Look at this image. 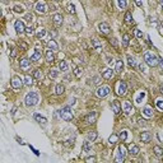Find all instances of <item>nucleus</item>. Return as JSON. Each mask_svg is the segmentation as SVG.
I'll return each mask as SVG.
<instances>
[{"label":"nucleus","instance_id":"1","mask_svg":"<svg viewBox=\"0 0 163 163\" xmlns=\"http://www.w3.org/2000/svg\"><path fill=\"white\" fill-rule=\"evenodd\" d=\"M144 60H145V64L152 66V68H155V66L159 65V59L155 55H153L152 52H145L144 54Z\"/></svg>","mask_w":163,"mask_h":163},{"label":"nucleus","instance_id":"2","mask_svg":"<svg viewBox=\"0 0 163 163\" xmlns=\"http://www.w3.org/2000/svg\"><path fill=\"white\" fill-rule=\"evenodd\" d=\"M24 102L27 106H36L38 103V94L36 92H29L26 98H24Z\"/></svg>","mask_w":163,"mask_h":163},{"label":"nucleus","instance_id":"3","mask_svg":"<svg viewBox=\"0 0 163 163\" xmlns=\"http://www.w3.org/2000/svg\"><path fill=\"white\" fill-rule=\"evenodd\" d=\"M59 113H60L61 118H64L65 121H70L73 118V111L70 107H64L61 111H59Z\"/></svg>","mask_w":163,"mask_h":163},{"label":"nucleus","instance_id":"4","mask_svg":"<svg viewBox=\"0 0 163 163\" xmlns=\"http://www.w3.org/2000/svg\"><path fill=\"white\" fill-rule=\"evenodd\" d=\"M128 92V84L125 82H118L117 84V94L118 96H125Z\"/></svg>","mask_w":163,"mask_h":163},{"label":"nucleus","instance_id":"5","mask_svg":"<svg viewBox=\"0 0 163 163\" xmlns=\"http://www.w3.org/2000/svg\"><path fill=\"white\" fill-rule=\"evenodd\" d=\"M110 92H111L110 87H107V86H102V87H99V88H98V91H97V96H98V97H101V98H103V97L108 96V94H110Z\"/></svg>","mask_w":163,"mask_h":163},{"label":"nucleus","instance_id":"6","mask_svg":"<svg viewBox=\"0 0 163 163\" xmlns=\"http://www.w3.org/2000/svg\"><path fill=\"white\" fill-rule=\"evenodd\" d=\"M34 8H36V12L39 13V14H46L47 13V7H46V4L44 2H38Z\"/></svg>","mask_w":163,"mask_h":163},{"label":"nucleus","instance_id":"7","mask_svg":"<svg viewBox=\"0 0 163 163\" xmlns=\"http://www.w3.org/2000/svg\"><path fill=\"white\" fill-rule=\"evenodd\" d=\"M122 108H124V112L126 113V115H133L134 113V107H133V105L130 103L129 101H125L124 102V105H122Z\"/></svg>","mask_w":163,"mask_h":163},{"label":"nucleus","instance_id":"8","mask_svg":"<svg viewBox=\"0 0 163 163\" xmlns=\"http://www.w3.org/2000/svg\"><path fill=\"white\" fill-rule=\"evenodd\" d=\"M97 117H98V113H97L96 111H92V112H89V113L86 116V122H87V124H94L96 120H97Z\"/></svg>","mask_w":163,"mask_h":163},{"label":"nucleus","instance_id":"9","mask_svg":"<svg viewBox=\"0 0 163 163\" xmlns=\"http://www.w3.org/2000/svg\"><path fill=\"white\" fill-rule=\"evenodd\" d=\"M111 107H112L115 115H118V113L121 112V103H120V102H118L117 99H115V101L111 102Z\"/></svg>","mask_w":163,"mask_h":163},{"label":"nucleus","instance_id":"10","mask_svg":"<svg viewBox=\"0 0 163 163\" xmlns=\"http://www.w3.org/2000/svg\"><path fill=\"white\" fill-rule=\"evenodd\" d=\"M15 31L18 32V33H23V32H26V27H24V23L22 22V20H15Z\"/></svg>","mask_w":163,"mask_h":163},{"label":"nucleus","instance_id":"11","mask_svg":"<svg viewBox=\"0 0 163 163\" xmlns=\"http://www.w3.org/2000/svg\"><path fill=\"white\" fill-rule=\"evenodd\" d=\"M22 80H20V78H18V76H14L13 79H12V87L14 88V89H19L20 87H22Z\"/></svg>","mask_w":163,"mask_h":163},{"label":"nucleus","instance_id":"12","mask_svg":"<svg viewBox=\"0 0 163 163\" xmlns=\"http://www.w3.org/2000/svg\"><path fill=\"white\" fill-rule=\"evenodd\" d=\"M99 31H101V33H103V34H108V33L111 32V28H110V26H108L107 23L102 22V23L99 24Z\"/></svg>","mask_w":163,"mask_h":163},{"label":"nucleus","instance_id":"13","mask_svg":"<svg viewBox=\"0 0 163 163\" xmlns=\"http://www.w3.org/2000/svg\"><path fill=\"white\" fill-rule=\"evenodd\" d=\"M140 139H141L143 143H149V141L152 140V135H150V133L144 131V133H141V134H140Z\"/></svg>","mask_w":163,"mask_h":163},{"label":"nucleus","instance_id":"14","mask_svg":"<svg viewBox=\"0 0 163 163\" xmlns=\"http://www.w3.org/2000/svg\"><path fill=\"white\" fill-rule=\"evenodd\" d=\"M118 158H122V159H125V157H126V154H128V150H126V147L124 145V144H121L120 147H118Z\"/></svg>","mask_w":163,"mask_h":163},{"label":"nucleus","instance_id":"15","mask_svg":"<svg viewBox=\"0 0 163 163\" xmlns=\"http://www.w3.org/2000/svg\"><path fill=\"white\" fill-rule=\"evenodd\" d=\"M52 20H54V23H55L56 26H61V24H63L64 18H63V15H61V14H55V15L52 17Z\"/></svg>","mask_w":163,"mask_h":163},{"label":"nucleus","instance_id":"16","mask_svg":"<svg viewBox=\"0 0 163 163\" xmlns=\"http://www.w3.org/2000/svg\"><path fill=\"white\" fill-rule=\"evenodd\" d=\"M19 65H20V68H22V69L29 68V65H31V59H22V60L19 61Z\"/></svg>","mask_w":163,"mask_h":163},{"label":"nucleus","instance_id":"17","mask_svg":"<svg viewBox=\"0 0 163 163\" xmlns=\"http://www.w3.org/2000/svg\"><path fill=\"white\" fill-rule=\"evenodd\" d=\"M129 153L131 155H138L139 154V147L135 145V144H130L129 145Z\"/></svg>","mask_w":163,"mask_h":163},{"label":"nucleus","instance_id":"18","mask_svg":"<svg viewBox=\"0 0 163 163\" xmlns=\"http://www.w3.org/2000/svg\"><path fill=\"white\" fill-rule=\"evenodd\" d=\"M92 45H93V47L96 49L97 52H101V51H102V45L99 44V41H98L97 38H92Z\"/></svg>","mask_w":163,"mask_h":163},{"label":"nucleus","instance_id":"19","mask_svg":"<svg viewBox=\"0 0 163 163\" xmlns=\"http://www.w3.org/2000/svg\"><path fill=\"white\" fill-rule=\"evenodd\" d=\"M46 61H47V63H50V64H52L54 61H55V55L52 54L51 50L46 51Z\"/></svg>","mask_w":163,"mask_h":163},{"label":"nucleus","instance_id":"20","mask_svg":"<svg viewBox=\"0 0 163 163\" xmlns=\"http://www.w3.org/2000/svg\"><path fill=\"white\" fill-rule=\"evenodd\" d=\"M41 56H42V54H41V51L36 50L33 52V55L31 56V61H39L41 60Z\"/></svg>","mask_w":163,"mask_h":163},{"label":"nucleus","instance_id":"21","mask_svg":"<svg viewBox=\"0 0 163 163\" xmlns=\"http://www.w3.org/2000/svg\"><path fill=\"white\" fill-rule=\"evenodd\" d=\"M122 69H124V63L121 60H117L116 61V65H115V71L116 73H121Z\"/></svg>","mask_w":163,"mask_h":163},{"label":"nucleus","instance_id":"22","mask_svg":"<svg viewBox=\"0 0 163 163\" xmlns=\"http://www.w3.org/2000/svg\"><path fill=\"white\" fill-rule=\"evenodd\" d=\"M34 120H36V121H38L39 124H46V122H47L46 117H44V116H41L39 113H34Z\"/></svg>","mask_w":163,"mask_h":163},{"label":"nucleus","instance_id":"23","mask_svg":"<svg viewBox=\"0 0 163 163\" xmlns=\"http://www.w3.org/2000/svg\"><path fill=\"white\" fill-rule=\"evenodd\" d=\"M102 76H103L105 79H111V78L113 76V71H112L111 69H107V70H105V71H103Z\"/></svg>","mask_w":163,"mask_h":163},{"label":"nucleus","instance_id":"24","mask_svg":"<svg viewBox=\"0 0 163 163\" xmlns=\"http://www.w3.org/2000/svg\"><path fill=\"white\" fill-rule=\"evenodd\" d=\"M47 45H49V47H50L51 50H54V51H57V50H59V46H57V44L55 42L54 39H50L49 42H47Z\"/></svg>","mask_w":163,"mask_h":163},{"label":"nucleus","instance_id":"25","mask_svg":"<svg viewBox=\"0 0 163 163\" xmlns=\"http://www.w3.org/2000/svg\"><path fill=\"white\" fill-rule=\"evenodd\" d=\"M87 139H88L89 141H94V140L97 139V131H89V133L87 134Z\"/></svg>","mask_w":163,"mask_h":163},{"label":"nucleus","instance_id":"26","mask_svg":"<svg viewBox=\"0 0 163 163\" xmlns=\"http://www.w3.org/2000/svg\"><path fill=\"white\" fill-rule=\"evenodd\" d=\"M129 41H130V36L125 33L124 36H122V46L128 47V46H129Z\"/></svg>","mask_w":163,"mask_h":163},{"label":"nucleus","instance_id":"27","mask_svg":"<svg viewBox=\"0 0 163 163\" xmlns=\"http://www.w3.org/2000/svg\"><path fill=\"white\" fill-rule=\"evenodd\" d=\"M55 92H56V94H63L65 92V87L63 84H57L55 88Z\"/></svg>","mask_w":163,"mask_h":163},{"label":"nucleus","instance_id":"28","mask_svg":"<svg viewBox=\"0 0 163 163\" xmlns=\"http://www.w3.org/2000/svg\"><path fill=\"white\" fill-rule=\"evenodd\" d=\"M143 113H144L147 117H152L153 116V110L148 106V107H144V110H143Z\"/></svg>","mask_w":163,"mask_h":163},{"label":"nucleus","instance_id":"29","mask_svg":"<svg viewBox=\"0 0 163 163\" xmlns=\"http://www.w3.org/2000/svg\"><path fill=\"white\" fill-rule=\"evenodd\" d=\"M128 64H129L130 68H136V61H135V59L131 57V56H128Z\"/></svg>","mask_w":163,"mask_h":163},{"label":"nucleus","instance_id":"30","mask_svg":"<svg viewBox=\"0 0 163 163\" xmlns=\"http://www.w3.org/2000/svg\"><path fill=\"white\" fill-rule=\"evenodd\" d=\"M125 23L126 24H131L133 23V17H131L130 12H126V14H125Z\"/></svg>","mask_w":163,"mask_h":163},{"label":"nucleus","instance_id":"31","mask_svg":"<svg viewBox=\"0 0 163 163\" xmlns=\"http://www.w3.org/2000/svg\"><path fill=\"white\" fill-rule=\"evenodd\" d=\"M33 75H34V78L38 79V80H41V79L44 78V74H42V71H41L39 69H36V70L33 71Z\"/></svg>","mask_w":163,"mask_h":163},{"label":"nucleus","instance_id":"32","mask_svg":"<svg viewBox=\"0 0 163 163\" xmlns=\"http://www.w3.org/2000/svg\"><path fill=\"white\" fill-rule=\"evenodd\" d=\"M144 97H145V92H140V93H139V96L135 98V102H136L138 105H140V103H141V101L144 99Z\"/></svg>","mask_w":163,"mask_h":163},{"label":"nucleus","instance_id":"33","mask_svg":"<svg viewBox=\"0 0 163 163\" xmlns=\"http://www.w3.org/2000/svg\"><path fill=\"white\" fill-rule=\"evenodd\" d=\"M59 69H60L61 71H66V70H68L66 61H60V63H59Z\"/></svg>","mask_w":163,"mask_h":163},{"label":"nucleus","instance_id":"34","mask_svg":"<svg viewBox=\"0 0 163 163\" xmlns=\"http://www.w3.org/2000/svg\"><path fill=\"white\" fill-rule=\"evenodd\" d=\"M153 150H154V153H155V155H157V157H160V155L163 154V149H162L160 147H158V145H154Z\"/></svg>","mask_w":163,"mask_h":163},{"label":"nucleus","instance_id":"35","mask_svg":"<svg viewBox=\"0 0 163 163\" xmlns=\"http://www.w3.org/2000/svg\"><path fill=\"white\" fill-rule=\"evenodd\" d=\"M24 84L26 86H32L33 84V78L29 76V75H26L24 76Z\"/></svg>","mask_w":163,"mask_h":163},{"label":"nucleus","instance_id":"36","mask_svg":"<svg viewBox=\"0 0 163 163\" xmlns=\"http://www.w3.org/2000/svg\"><path fill=\"white\" fill-rule=\"evenodd\" d=\"M36 34H37V37H38V38H42V37L46 34V29H45V28H39V29H37Z\"/></svg>","mask_w":163,"mask_h":163},{"label":"nucleus","instance_id":"37","mask_svg":"<svg viewBox=\"0 0 163 163\" xmlns=\"http://www.w3.org/2000/svg\"><path fill=\"white\" fill-rule=\"evenodd\" d=\"M117 139H118V138H117V135L112 134V135L110 136V139H108V141H110V144H111V145H115V144H116V141H117Z\"/></svg>","mask_w":163,"mask_h":163},{"label":"nucleus","instance_id":"38","mask_svg":"<svg viewBox=\"0 0 163 163\" xmlns=\"http://www.w3.org/2000/svg\"><path fill=\"white\" fill-rule=\"evenodd\" d=\"M57 75H59V71H57V70H55V69H52V70H50V71H49V78H51V79H55Z\"/></svg>","mask_w":163,"mask_h":163},{"label":"nucleus","instance_id":"39","mask_svg":"<svg viewBox=\"0 0 163 163\" xmlns=\"http://www.w3.org/2000/svg\"><path fill=\"white\" fill-rule=\"evenodd\" d=\"M91 148H92V145H91L89 140H88V141H86L84 144H83V150H84V152H89V150H91Z\"/></svg>","mask_w":163,"mask_h":163},{"label":"nucleus","instance_id":"40","mask_svg":"<svg viewBox=\"0 0 163 163\" xmlns=\"http://www.w3.org/2000/svg\"><path fill=\"white\" fill-rule=\"evenodd\" d=\"M118 7L121 9H125L128 7V0H118Z\"/></svg>","mask_w":163,"mask_h":163},{"label":"nucleus","instance_id":"41","mask_svg":"<svg viewBox=\"0 0 163 163\" xmlns=\"http://www.w3.org/2000/svg\"><path fill=\"white\" fill-rule=\"evenodd\" d=\"M118 138H120L122 141H125V140H126V138H128V131H125V130H124V131H121V133H120V135H118Z\"/></svg>","mask_w":163,"mask_h":163},{"label":"nucleus","instance_id":"42","mask_svg":"<svg viewBox=\"0 0 163 163\" xmlns=\"http://www.w3.org/2000/svg\"><path fill=\"white\" fill-rule=\"evenodd\" d=\"M74 74H75L76 78H80L82 74H83V70H82L80 68H75V69H74Z\"/></svg>","mask_w":163,"mask_h":163},{"label":"nucleus","instance_id":"43","mask_svg":"<svg viewBox=\"0 0 163 163\" xmlns=\"http://www.w3.org/2000/svg\"><path fill=\"white\" fill-rule=\"evenodd\" d=\"M14 12H15V13H23V12H24V8H23L22 5H15V7H14Z\"/></svg>","mask_w":163,"mask_h":163},{"label":"nucleus","instance_id":"44","mask_svg":"<svg viewBox=\"0 0 163 163\" xmlns=\"http://www.w3.org/2000/svg\"><path fill=\"white\" fill-rule=\"evenodd\" d=\"M19 47L22 49L23 51H26V50L28 49V45H27V44L24 42V41H19Z\"/></svg>","mask_w":163,"mask_h":163},{"label":"nucleus","instance_id":"45","mask_svg":"<svg viewBox=\"0 0 163 163\" xmlns=\"http://www.w3.org/2000/svg\"><path fill=\"white\" fill-rule=\"evenodd\" d=\"M155 105H157V107H158L160 111H163V99H158Z\"/></svg>","mask_w":163,"mask_h":163},{"label":"nucleus","instance_id":"46","mask_svg":"<svg viewBox=\"0 0 163 163\" xmlns=\"http://www.w3.org/2000/svg\"><path fill=\"white\" fill-rule=\"evenodd\" d=\"M68 12L71 13V14H74V13H75V7H74L73 4H69V5H68Z\"/></svg>","mask_w":163,"mask_h":163},{"label":"nucleus","instance_id":"47","mask_svg":"<svg viewBox=\"0 0 163 163\" xmlns=\"http://www.w3.org/2000/svg\"><path fill=\"white\" fill-rule=\"evenodd\" d=\"M26 34L27 36H32L33 34V27H27L26 28Z\"/></svg>","mask_w":163,"mask_h":163},{"label":"nucleus","instance_id":"48","mask_svg":"<svg viewBox=\"0 0 163 163\" xmlns=\"http://www.w3.org/2000/svg\"><path fill=\"white\" fill-rule=\"evenodd\" d=\"M135 36H136L138 38H143V32H141L140 29L136 28V29H135Z\"/></svg>","mask_w":163,"mask_h":163},{"label":"nucleus","instance_id":"49","mask_svg":"<svg viewBox=\"0 0 163 163\" xmlns=\"http://www.w3.org/2000/svg\"><path fill=\"white\" fill-rule=\"evenodd\" d=\"M139 68H140V70H141L143 73H147V65H145V64H143V63H141Z\"/></svg>","mask_w":163,"mask_h":163},{"label":"nucleus","instance_id":"50","mask_svg":"<svg viewBox=\"0 0 163 163\" xmlns=\"http://www.w3.org/2000/svg\"><path fill=\"white\" fill-rule=\"evenodd\" d=\"M110 42H111V45H112V46H113L115 49L117 47V42H116V38H111V39H110Z\"/></svg>","mask_w":163,"mask_h":163},{"label":"nucleus","instance_id":"51","mask_svg":"<svg viewBox=\"0 0 163 163\" xmlns=\"http://www.w3.org/2000/svg\"><path fill=\"white\" fill-rule=\"evenodd\" d=\"M138 122H139V125H143V126H145V125H147L145 120H141V118H139V120H138Z\"/></svg>","mask_w":163,"mask_h":163},{"label":"nucleus","instance_id":"52","mask_svg":"<svg viewBox=\"0 0 163 163\" xmlns=\"http://www.w3.org/2000/svg\"><path fill=\"white\" fill-rule=\"evenodd\" d=\"M86 162H96V157H88L87 159H86Z\"/></svg>","mask_w":163,"mask_h":163},{"label":"nucleus","instance_id":"53","mask_svg":"<svg viewBox=\"0 0 163 163\" xmlns=\"http://www.w3.org/2000/svg\"><path fill=\"white\" fill-rule=\"evenodd\" d=\"M92 80H93V83H94V84H99V78H98V76H94Z\"/></svg>","mask_w":163,"mask_h":163},{"label":"nucleus","instance_id":"54","mask_svg":"<svg viewBox=\"0 0 163 163\" xmlns=\"http://www.w3.org/2000/svg\"><path fill=\"white\" fill-rule=\"evenodd\" d=\"M15 56H17V50L14 49V50H12V54H10V57H12V59H14Z\"/></svg>","mask_w":163,"mask_h":163},{"label":"nucleus","instance_id":"55","mask_svg":"<svg viewBox=\"0 0 163 163\" xmlns=\"http://www.w3.org/2000/svg\"><path fill=\"white\" fill-rule=\"evenodd\" d=\"M135 4H136L138 7H140V8L143 7V2H141V0H135Z\"/></svg>","mask_w":163,"mask_h":163},{"label":"nucleus","instance_id":"56","mask_svg":"<svg viewBox=\"0 0 163 163\" xmlns=\"http://www.w3.org/2000/svg\"><path fill=\"white\" fill-rule=\"evenodd\" d=\"M50 34H51L52 37H56V36H57V32H56L55 29H52V31H50Z\"/></svg>","mask_w":163,"mask_h":163},{"label":"nucleus","instance_id":"57","mask_svg":"<svg viewBox=\"0 0 163 163\" xmlns=\"http://www.w3.org/2000/svg\"><path fill=\"white\" fill-rule=\"evenodd\" d=\"M32 18H33V17H32V14H27V15H26V19H28V20H31Z\"/></svg>","mask_w":163,"mask_h":163},{"label":"nucleus","instance_id":"58","mask_svg":"<svg viewBox=\"0 0 163 163\" xmlns=\"http://www.w3.org/2000/svg\"><path fill=\"white\" fill-rule=\"evenodd\" d=\"M159 65H160V68L163 69V60H162V59H159Z\"/></svg>","mask_w":163,"mask_h":163},{"label":"nucleus","instance_id":"59","mask_svg":"<svg viewBox=\"0 0 163 163\" xmlns=\"http://www.w3.org/2000/svg\"><path fill=\"white\" fill-rule=\"evenodd\" d=\"M116 162H124V159H122V158H118V157H117V158H116Z\"/></svg>","mask_w":163,"mask_h":163},{"label":"nucleus","instance_id":"60","mask_svg":"<svg viewBox=\"0 0 163 163\" xmlns=\"http://www.w3.org/2000/svg\"><path fill=\"white\" fill-rule=\"evenodd\" d=\"M75 103V98H73V99H70V105H74Z\"/></svg>","mask_w":163,"mask_h":163},{"label":"nucleus","instance_id":"61","mask_svg":"<svg viewBox=\"0 0 163 163\" xmlns=\"http://www.w3.org/2000/svg\"><path fill=\"white\" fill-rule=\"evenodd\" d=\"M159 4H160V5L163 7V0H159Z\"/></svg>","mask_w":163,"mask_h":163},{"label":"nucleus","instance_id":"62","mask_svg":"<svg viewBox=\"0 0 163 163\" xmlns=\"http://www.w3.org/2000/svg\"><path fill=\"white\" fill-rule=\"evenodd\" d=\"M160 93L163 94V87H160Z\"/></svg>","mask_w":163,"mask_h":163}]
</instances>
